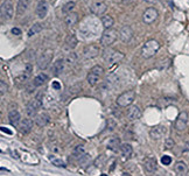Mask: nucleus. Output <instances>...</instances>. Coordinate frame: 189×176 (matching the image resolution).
<instances>
[{
	"label": "nucleus",
	"mask_w": 189,
	"mask_h": 176,
	"mask_svg": "<svg viewBox=\"0 0 189 176\" xmlns=\"http://www.w3.org/2000/svg\"><path fill=\"white\" fill-rule=\"evenodd\" d=\"M30 5V0H18L16 4V14L22 15L27 12L28 7Z\"/></svg>",
	"instance_id": "nucleus-19"
},
{
	"label": "nucleus",
	"mask_w": 189,
	"mask_h": 176,
	"mask_svg": "<svg viewBox=\"0 0 189 176\" xmlns=\"http://www.w3.org/2000/svg\"><path fill=\"white\" fill-rule=\"evenodd\" d=\"M1 131H2V132H6V133H8V134H12V132H11L9 129L5 128V127H1Z\"/></svg>",
	"instance_id": "nucleus-42"
},
{
	"label": "nucleus",
	"mask_w": 189,
	"mask_h": 176,
	"mask_svg": "<svg viewBox=\"0 0 189 176\" xmlns=\"http://www.w3.org/2000/svg\"><path fill=\"white\" fill-rule=\"evenodd\" d=\"M134 99H135V92L133 90H128V91H125L121 95H119L116 103L119 107H127V106L132 105Z\"/></svg>",
	"instance_id": "nucleus-3"
},
{
	"label": "nucleus",
	"mask_w": 189,
	"mask_h": 176,
	"mask_svg": "<svg viewBox=\"0 0 189 176\" xmlns=\"http://www.w3.org/2000/svg\"><path fill=\"white\" fill-rule=\"evenodd\" d=\"M119 37L123 42L128 43L133 39V30L130 26H124L119 32Z\"/></svg>",
	"instance_id": "nucleus-13"
},
{
	"label": "nucleus",
	"mask_w": 189,
	"mask_h": 176,
	"mask_svg": "<svg viewBox=\"0 0 189 176\" xmlns=\"http://www.w3.org/2000/svg\"><path fill=\"white\" fill-rule=\"evenodd\" d=\"M120 152H121L123 156L128 157V156H131V154H132L133 148L130 143H121L120 145Z\"/></svg>",
	"instance_id": "nucleus-27"
},
{
	"label": "nucleus",
	"mask_w": 189,
	"mask_h": 176,
	"mask_svg": "<svg viewBox=\"0 0 189 176\" xmlns=\"http://www.w3.org/2000/svg\"><path fill=\"white\" fill-rule=\"evenodd\" d=\"M141 118V110H140L139 106L132 105L128 111H127V119L128 120H138Z\"/></svg>",
	"instance_id": "nucleus-16"
},
{
	"label": "nucleus",
	"mask_w": 189,
	"mask_h": 176,
	"mask_svg": "<svg viewBox=\"0 0 189 176\" xmlns=\"http://www.w3.org/2000/svg\"><path fill=\"white\" fill-rule=\"evenodd\" d=\"M146 2H149V4H153V2H155V1H158V0H145Z\"/></svg>",
	"instance_id": "nucleus-43"
},
{
	"label": "nucleus",
	"mask_w": 189,
	"mask_h": 176,
	"mask_svg": "<svg viewBox=\"0 0 189 176\" xmlns=\"http://www.w3.org/2000/svg\"><path fill=\"white\" fill-rule=\"evenodd\" d=\"M84 153V146L83 145H78L75 149H74V154L76 155H81V154H83Z\"/></svg>",
	"instance_id": "nucleus-36"
},
{
	"label": "nucleus",
	"mask_w": 189,
	"mask_h": 176,
	"mask_svg": "<svg viewBox=\"0 0 189 176\" xmlns=\"http://www.w3.org/2000/svg\"><path fill=\"white\" fill-rule=\"evenodd\" d=\"M102 25H103V27L105 29H109L114 25V20H113V18L111 15H104L102 18Z\"/></svg>",
	"instance_id": "nucleus-28"
},
{
	"label": "nucleus",
	"mask_w": 189,
	"mask_h": 176,
	"mask_svg": "<svg viewBox=\"0 0 189 176\" xmlns=\"http://www.w3.org/2000/svg\"><path fill=\"white\" fill-rule=\"evenodd\" d=\"M49 121H50V117H49V114H47V113H40L35 118V124L39 127H44Z\"/></svg>",
	"instance_id": "nucleus-21"
},
{
	"label": "nucleus",
	"mask_w": 189,
	"mask_h": 176,
	"mask_svg": "<svg viewBox=\"0 0 189 176\" xmlns=\"http://www.w3.org/2000/svg\"><path fill=\"white\" fill-rule=\"evenodd\" d=\"M51 88H53V90H61V84L57 81H54L51 83Z\"/></svg>",
	"instance_id": "nucleus-39"
},
{
	"label": "nucleus",
	"mask_w": 189,
	"mask_h": 176,
	"mask_svg": "<svg viewBox=\"0 0 189 176\" xmlns=\"http://www.w3.org/2000/svg\"><path fill=\"white\" fill-rule=\"evenodd\" d=\"M14 15V5L11 0H5L1 4V18L2 20H11Z\"/></svg>",
	"instance_id": "nucleus-8"
},
{
	"label": "nucleus",
	"mask_w": 189,
	"mask_h": 176,
	"mask_svg": "<svg viewBox=\"0 0 189 176\" xmlns=\"http://www.w3.org/2000/svg\"><path fill=\"white\" fill-rule=\"evenodd\" d=\"M104 75V69L102 65H95L91 68L89 75L86 76V81L90 86H96L100 81V77Z\"/></svg>",
	"instance_id": "nucleus-2"
},
{
	"label": "nucleus",
	"mask_w": 189,
	"mask_h": 176,
	"mask_svg": "<svg viewBox=\"0 0 189 176\" xmlns=\"http://www.w3.org/2000/svg\"><path fill=\"white\" fill-rule=\"evenodd\" d=\"M186 149H187V150H189V142L187 143V145H186Z\"/></svg>",
	"instance_id": "nucleus-44"
},
{
	"label": "nucleus",
	"mask_w": 189,
	"mask_h": 176,
	"mask_svg": "<svg viewBox=\"0 0 189 176\" xmlns=\"http://www.w3.org/2000/svg\"><path fill=\"white\" fill-rule=\"evenodd\" d=\"M170 65V60H168V58H166V60H162V61H160L159 63H158V69L159 70H165V69H167L168 67Z\"/></svg>",
	"instance_id": "nucleus-32"
},
{
	"label": "nucleus",
	"mask_w": 189,
	"mask_h": 176,
	"mask_svg": "<svg viewBox=\"0 0 189 176\" xmlns=\"http://www.w3.org/2000/svg\"><path fill=\"white\" fill-rule=\"evenodd\" d=\"M118 37V33L117 30H113V29L109 28L105 29V32L103 33V35L100 37V44L104 46V47H110L113 43L116 42Z\"/></svg>",
	"instance_id": "nucleus-5"
},
{
	"label": "nucleus",
	"mask_w": 189,
	"mask_h": 176,
	"mask_svg": "<svg viewBox=\"0 0 189 176\" xmlns=\"http://www.w3.org/2000/svg\"><path fill=\"white\" fill-rule=\"evenodd\" d=\"M8 121L12 126L18 127V125L20 124L21 121V114L18 110H11L8 113Z\"/></svg>",
	"instance_id": "nucleus-17"
},
{
	"label": "nucleus",
	"mask_w": 189,
	"mask_h": 176,
	"mask_svg": "<svg viewBox=\"0 0 189 176\" xmlns=\"http://www.w3.org/2000/svg\"><path fill=\"white\" fill-rule=\"evenodd\" d=\"M118 147H120V139L118 136H112L107 141V148L110 149H117Z\"/></svg>",
	"instance_id": "nucleus-30"
},
{
	"label": "nucleus",
	"mask_w": 189,
	"mask_h": 176,
	"mask_svg": "<svg viewBox=\"0 0 189 176\" xmlns=\"http://www.w3.org/2000/svg\"><path fill=\"white\" fill-rule=\"evenodd\" d=\"M174 170L177 175H186L188 171V166L184 161H177L174 166Z\"/></svg>",
	"instance_id": "nucleus-23"
},
{
	"label": "nucleus",
	"mask_w": 189,
	"mask_h": 176,
	"mask_svg": "<svg viewBox=\"0 0 189 176\" xmlns=\"http://www.w3.org/2000/svg\"><path fill=\"white\" fill-rule=\"evenodd\" d=\"M53 50L51 49H47L46 51H43L41 54V56L37 58V67L40 70H44L48 68V65L50 64L51 60H53Z\"/></svg>",
	"instance_id": "nucleus-7"
},
{
	"label": "nucleus",
	"mask_w": 189,
	"mask_h": 176,
	"mask_svg": "<svg viewBox=\"0 0 189 176\" xmlns=\"http://www.w3.org/2000/svg\"><path fill=\"white\" fill-rule=\"evenodd\" d=\"M47 14H48V4L44 0H41L36 6V15L40 19H44Z\"/></svg>",
	"instance_id": "nucleus-18"
},
{
	"label": "nucleus",
	"mask_w": 189,
	"mask_h": 176,
	"mask_svg": "<svg viewBox=\"0 0 189 176\" xmlns=\"http://www.w3.org/2000/svg\"><path fill=\"white\" fill-rule=\"evenodd\" d=\"M76 61V55L74 54V53H71V54H69L68 55V57H67V60H65V62L68 64H71V63H74Z\"/></svg>",
	"instance_id": "nucleus-37"
},
{
	"label": "nucleus",
	"mask_w": 189,
	"mask_h": 176,
	"mask_svg": "<svg viewBox=\"0 0 189 176\" xmlns=\"http://www.w3.org/2000/svg\"><path fill=\"white\" fill-rule=\"evenodd\" d=\"M161 163L165 164V166H169V164L172 163V157L168 156V155H163V156L161 157Z\"/></svg>",
	"instance_id": "nucleus-35"
},
{
	"label": "nucleus",
	"mask_w": 189,
	"mask_h": 176,
	"mask_svg": "<svg viewBox=\"0 0 189 176\" xmlns=\"http://www.w3.org/2000/svg\"><path fill=\"white\" fill-rule=\"evenodd\" d=\"M65 47H67V49L69 50H72L76 48L77 43H78V40H77V37L74 34H69V35L65 37Z\"/></svg>",
	"instance_id": "nucleus-25"
},
{
	"label": "nucleus",
	"mask_w": 189,
	"mask_h": 176,
	"mask_svg": "<svg viewBox=\"0 0 189 176\" xmlns=\"http://www.w3.org/2000/svg\"><path fill=\"white\" fill-rule=\"evenodd\" d=\"M175 146V142L173 139H170V138H167L166 140H165V149H172V148Z\"/></svg>",
	"instance_id": "nucleus-33"
},
{
	"label": "nucleus",
	"mask_w": 189,
	"mask_h": 176,
	"mask_svg": "<svg viewBox=\"0 0 189 176\" xmlns=\"http://www.w3.org/2000/svg\"><path fill=\"white\" fill-rule=\"evenodd\" d=\"M106 9H107V6L103 1H96L91 6V12L95 15H103L106 12Z\"/></svg>",
	"instance_id": "nucleus-15"
},
{
	"label": "nucleus",
	"mask_w": 189,
	"mask_h": 176,
	"mask_svg": "<svg viewBox=\"0 0 189 176\" xmlns=\"http://www.w3.org/2000/svg\"><path fill=\"white\" fill-rule=\"evenodd\" d=\"M47 81H48V76H47L46 74H39V75L34 78L33 85H34V88L42 86L43 84H46V82H47Z\"/></svg>",
	"instance_id": "nucleus-26"
},
{
	"label": "nucleus",
	"mask_w": 189,
	"mask_h": 176,
	"mask_svg": "<svg viewBox=\"0 0 189 176\" xmlns=\"http://www.w3.org/2000/svg\"><path fill=\"white\" fill-rule=\"evenodd\" d=\"M160 49V43L156 40H148L141 48V56L144 58H151L153 57Z\"/></svg>",
	"instance_id": "nucleus-1"
},
{
	"label": "nucleus",
	"mask_w": 189,
	"mask_h": 176,
	"mask_svg": "<svg viewBox=\"0 0 189 176\" xmlns=\"http://www.w3.org/2000/svg\"><path fill=\"white\" fill-rule=\"evenodd\" d=\"M51 163L54 164V166H56V167H64L65 164H64V162L61 160V159H55V157H51Z\"/></svg>",
	"instance_id": "nucleus-34"
},
{
	"label": "nucleus",
	"mask_w": 189,
	"mask_h": 176,
	"mask_svg": "<svg viewBox=\"0 0 189 176\" xmlns=\"http://www.w3.org/2000/svg\"><path fill=\"white\" fill-rule=\"evenodd\" d=\"M144 167H145V169H146L148 173H153L158 168L156 160L153 159V157H146L144 160Z\"/></svg>",
	"instance_id": "nucleus-20"
},
{
	"label": "nucleus",
	"mask_w": 189,
	"mask_h": 176,
	"mask_svg": "<svg viewBox=\"0 0 189 176\" xmlns=\"http://www.w3.org/2000/svg\"><path fill=\"white\" fill-rule=\"evenodd\" d=\"M187 126H188V113L181 112L177 116L176 121H175V129L179 132H182L187 128Z\"/></svg>",
	"instance_id": "nucleus-10"
},
{
	"label": "nucleus",
	"mask_w": 189,
	"mask_h": 176,
	"mask_svg": "<svg viewBox=\"0 0 189 176\" xmlns=\"http://www.w3.org/2000/svg\"><path fill=\"white\" fill-rule=\"evenodd\" d=\"M40 97H36V98L32 99L27 104V106H26V113H27V116L29 118L36 116V113L40 110V107L43 105V100Z\"/></svg>",
	"instance_id": "nucleus-6"
},
{
	"label": "nucleus",
	"mask_w": 189,
	"mask_h": 176,
	"mask_svg": "<svg viewBox=\"0 0 189 176\" xmlns=\"http://www.w3.org/2000/svg\"><path fill=\"white\" fill-rule=\"evenodd\" d=\"M6 91H7V85L5 84L4 81H0V93H1V96H4V93Z\"/></svg>",
	"instance_id": "nucleus-38"
},
{
	"label": "nucleus",
	"mask_w": 189,
	"mask_h": 176,
	"mask_svg": "<svg viewBox=\"0 0 189 176\" xmlns=\"http://www.w3.org/2000/svg\"><path fill=\"white\" fill-rule=\"evenodd\" d=\"M42 28H43V27H42L41 23H40V22H36V23H34V25L29 28V30H28V36L32 37V36L39 34V33L42 30Z\"/></svg>",
	"instance_id": "nucleus-29"
},
{
	"label": "nucleus",
	"mask_w": 189,
	"mask_h": 176,
	"mask_svg": "<svg viewBox=\"0 0 189 176\" xmlns=\"http://www.w3.org/2000/svg\"><path fill=\"white\" fill-rule=\"evenodd\" d=\"M166 132H167V128L165 126H162V125H159V126H155L153 128H151L149 136L153 140H160V139H162L166 135Z\"/></svg>",
	"instance_id": "nucleus-12"
},
{
	"label": "nucleus",
	"mask_w": 189,
	"mask_h": 176,
	"mask_svg": "<svg viewBox=\"0 0 189 176\" xmlns=\"http://www.w3.org/2000/svg\"><path fill=\"white\" fill-rule=\"evenodd\" d=\"M11 32H12V34H13V35H16V36L21 35V33H22V32H21V29L18 28V27H13Z\"/></svg>",
	"instance_id": "nucleus-40"
},
{
	"label": "nucleus",
	"mask_w": 189,
	"mask_h": 176,
	"mask_svg": "<svg viewBox=\"0 0 189 176\" xmlns=\"http://www.w3.org/2000/svg\"><path fill=\"white\" fill-rule=\"evenodd\" d=\"M103 57H104V60L107 62V63L110 64H114V63H118L120 62L125 55H124V53H121V51H117V50H112V49H106L103 53Z\"/></svg>",
	"instance_id": "nucleus-4"
},
{
	"label": "nucleus",
	"mask_w": 189,
	"mask_h": 176,
	"mask_svg": "<svg viewBox=\"0 0 189 176\" xmlns=\"http://www.w3.org/2000/svg\"><path fill=\"white\" fill-rule=\"evenodd\" d=\"M32 69H33V68H32V65H30V64H27V65L25 67V72H26V75H27V76H29V75H30Z\"/></svg>",
	"instance_id": "nucleus-41"
},
{
	"label": "nucleus",
	"mask_w": 189,
	"mask_h": 176,
	"mask_svg": "<svg viewBox=\"0 0 189 176\" xmlns=\"http://www.w3.org/2000/svg\"><path fill=\"white\" fill-rule=\"evenodd\" d=\"M33 128V120L29 119V118H26V119H21L20 124L18 125V129L19 132L22 134H27L32 131Z\"/></svg>",
	"instance_id": "nucleus-14"
},
{
	"label": "nucleus",
	"mask_w": 189,
	"mask_h": 176,
	"mask_svg": "<svg viewBox=\"0 0 189 176\" xmlns=\"http://www.w3.org/2000/svg\"><path fill=\"white\" fill-rule=\"evenodd\" d=\"M158 16H159V12L155 8L149 7L144 12V14H142V21H144V23H146V25H152L158 19Z\"/></svg>",
	"instance_id": "nucleus-9"
},
{
	"label": "nucleus",
	"mask_w": 189,
	"mask_h": 176,
	"mask_svg": "<svg viewBox=\"0 0 189 176\" xmlns=\"http://www.w3.org/2000/svg\"><path fill=\"white\" fill-rule=\"evenodd\" d=\"M78 21V14L77 13H74V12H70L68 14L65 15V18H64V22H65V25L68 26V27H72V26H75Z\"/></svg>",
	"instance_id": "nucleus-24"
},
{
	"label": "nucleus",
	"mask_w": 189,
	"mask_h": 176,
	"mask_svg": "<svg viewBox=\"0 0 189 176\" xmlns=\"http://www.w3.org/2000/svg\"><path fill=\"white\" fill-rule=\"evenodd\" d=\"M64 63H65V61H64L63 58H58L56 62H54L53 68H51V71H53V74H54L55 76L62 74V71L64 70Z\"/></svg>",
	"instance_id": "nucleus-22"
},
{
	"label": "nucleus",
	"mask_w": 189,
	"mask_h": 176,
	"mask_svg": "<svg viewBox=\"0 0 189 176\" xmlns=\"http://www.w3.org/2000/svg\"><path fill=\"white\" fill-rule=\"evenodd\" d=\"M75 6H76V4L74 2V1H69V2H67L64 6L62 7V13H64V14H68V13H70V12H72V9L75 8Z\"/></svg>",
	"instance_id": "nucleus-31"
},
{
	"label": "nucleus",
	"mask_w": 189,
	"mask_h": 176,
	"mask_svg": "<svg viewBox=\"0 0 189 176\" xmlns=\"http://www.w3.org/2000/svg\"><path fill=\"white\" fill-rule=\"evenodd\" d=\"M99 53H100L99 47L95 46V44H89L83 49V56L86 60H92V58L97 57L99 55Z\"/></svg>",
	"instance_id": "nucleus-11"
}]
</instances>
